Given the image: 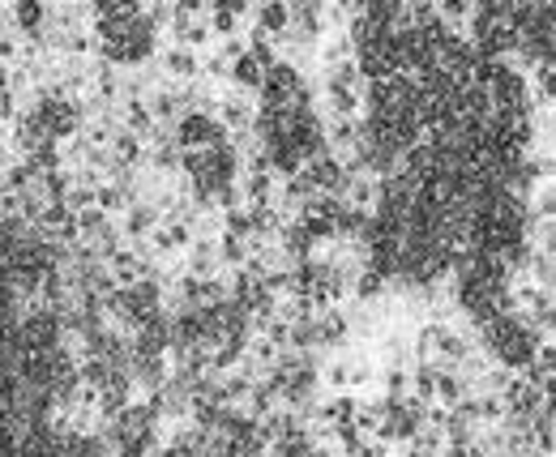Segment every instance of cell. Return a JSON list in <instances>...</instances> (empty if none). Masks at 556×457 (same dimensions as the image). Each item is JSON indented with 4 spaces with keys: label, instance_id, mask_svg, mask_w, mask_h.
<instances>
[{
    "label": "cell",
    "instance_id": "7a4b0ae2",
    "mask_svg": "<svg viewBox=\"0 0 556 457\" xmlns=\"http://www.w3.org/2000/svg\"><path fill=\"white\" fill-rule=\"evenodd\" d=\"M163 419L159 410L146 402V397H134L125 402L121 410H112L103 419V436L112 445L116 457H159V445H163Z\"/></svg>",
    "mask_w": 556,
    "mask_h": 457
},
{
    "label": "cell",
    "instance_id": "5b68a950",
    "mask_svg": "<svg viewBox=\"0 0 556 457\" xmlns=\"http://www.w3.org/2000/svg\"><path fill=\"white\" fill-rule=\"evenodd\" d=\"M167 35L176 39L172 48H206L210 43V22H206V4H176L172 9V22H167Z\"/></svg>",
    "mask_w": 556,
    "mask_h": 457
},
{
    "label": "cell",
    "instance_id": "277c9868",
    "mask_svg": "<svg viewBox=\"0 0 556 457\" xmlns=\"http://www.w3.org/2000/svg\"><path fill=\"white\" fill-rule=\"evenodd\" d=\"M17 342H22L26 355L65 346V321H61V313L48 308V304H26V313L17 321Z\"/></svg>",
    "mask_w": 556,
    "mask_h": 457
},
{
    "label": "cell",
    "instance_id": "6da1fadb",
    "mask_svg": "<svg viewBox=\"0 0 556 457\" xmlns=\"http://www.w3.org/2000/svg\"><path fill=\"white\" fill-rule=\"evenodd\" d=\"M476 346H480V355H484L492 368H501V372H527L531 368V359L540 355V346L544 342H553V338H540L535 329L527 326L518 313H496L492 321H484V326L476 329Z\"/></svg>",
    "mask_w": 556,
    "mask_h": 457
},
{
    "label": "cell",
    "instance_id": "ba28073f",
    "mask_svg": "<svg viewBox=\"0 0 556 457\" xmlns=\"http://www.w3.org/2000/svg\"><path fill=\"white\" fill-rule=\"evenodd\" d=\"M180 269L189 278H223V262H218V244L214 240H193L180 253Z\"/></svg>",
    "mask_w": 556,
    "mask_h": 457
},
{
    "label": "cell",
    "instance_id": "3957f363",
    "mask_svg": "<svg viewBox=\"0 0 556 457\" xmlns=\"http://www.w3.org/2000/svg\"><path fill=\"white\" fill-rule=\"evenodd\" d=\"M304 99H313V86H308V77H304V68L295 65V61H282L278 56L275 65L262 73V86H257V112H287V107H295V103H304Z\"/></svg>",
    "mask_w": 556,
    "mask_h": 457
},
{
    "label": "cell",
    "instance_id": "52a82bcc",
    "mask_svg": "<svg viewBox=\"0 0 556 457\" xmlns=\"http://www.w3.org/2000/svg\"><path fill=\"white\" fill-rule=\"evenodd\" d=\"M163 81H172V86H189V81H202V56L198 52H189V48H167L163 52Z\"/></svg>",
    "mask_w": 556,
    "mask_h": 457
},
{
    "label": "cell",
    "instance_id": "8992f818",
    "mask_svg": "<svg viewBox=\"0 0 556 457\" xmlns=\"http://www.w3.org/2000/svg\"><path fill=\"white\" fill-rule=\"evenodd\" d=\"M223 137H227L223 125H218L214 116H202V112H185V116L172 125V141H176L180 154H189V150H210V145H218Z\"/></svg>",
    "mask_w": 556,
    "mask_h": 457
},
{
    "label": "cell",
    "instance_id": "9c48e42d",
    "mask_svg": "<svg viewBox=\"0 0 556 457\" xmlns=\"http://www.w3.org/2000/svg\"><path fill=\"white\" fill-rule=\"evenodd\" d=\"M262 73H266V68L244 52V56H236V61H231L227 81H231V90H240V94H249V99H253V94H257V86H262Z\"/></svg>",
    "mask_w": 556,
    "mask_h": 457
}]
</instances>
